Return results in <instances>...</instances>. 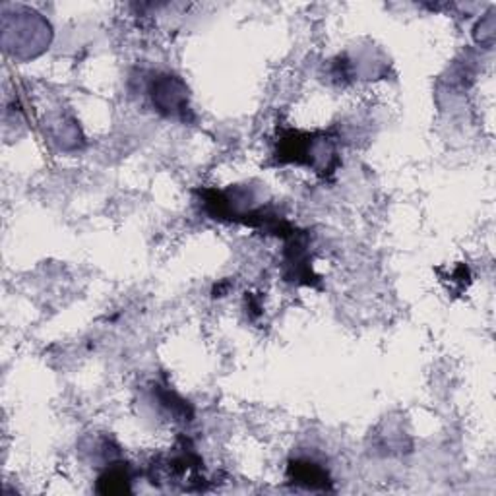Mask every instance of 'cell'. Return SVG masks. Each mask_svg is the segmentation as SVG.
Masks as SVG:
<instances>
[{"instance_id":"1","label":"cell","mask_w":496,"mask_h":496,"mask_svg":"<svg viewBox=\"0 0 496 496\" xmlns=\"http://www.w3.org/2000/svg\"><path fill=\"white\" fill-rule=\"evenodd\" d=\"M291 471H293L291 477L299 485H304L309 489H316V487L326 489V471H322L314 462H295L291 465Z\"/></svg>"},{"instance_id":"2","label":"cell","mask_w":496,"mask_h":496,"mask_svg":"<svg viewBox=\"0 0 496 496\" xmlns=\"http://www.w3.org/2000/svg\"><path fill=\"white\" fill-rule=\"evenodd\" d=\"M99 482L107 485V489H103V492H124V490H128L130 479H128L126 471H123V469H113V471H107L99 479Z\"/></svg>"}]
</instances>
